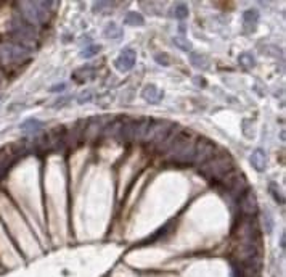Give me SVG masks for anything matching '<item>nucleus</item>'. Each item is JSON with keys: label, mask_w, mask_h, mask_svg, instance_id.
Wrapping results in <instances>:
<instances>
[{"label": "nucleus", "mask_w": 286, "mask_h": 277, "mask_svg": "<svg viewBox=\"0 0 286 277\" xmlns=\"http://www.w3.org/2000/svg\"><path fill=\"white\" fill-rule=\"evenodd\" d=\"M269 190L272 192V195H274V198L277 200V202H280L283 205V195H282V192H280V189H278V185L275 182H272L269 185Z\"/></svg>", "instance_id": "b1692460"}, {"label": "nucleus", "mask_w": 286, "mask_h": 277, "mask_svg": "<svg viewBox=\"0 0 286 277\" xmlns=\"http://www.w3.org/2000/svg\"><path fill=\"white\" fill-rule=\"evenodd\" d=\"M100 45H90V47H87V49H84V52H82V58H90V56H94V55H96L100 52Z\"/></svg>", "instance_id": "5701e85b"}, {"label": "nucleus", "mask_w": 286, "mask_h": 277, "mask_svg": "<svg viewBox=\"0 0 286 277\" xmlns=\"http://www.w3.org/2000/svg\"><path fill=\"white\" fill-rule=\"evenodd\" d=\"M31 56V49L15 44L11 41L0 42V66L5 69H15L26 63Z\"/></svg>", "instance_id": "7ed1b4c3"}, {"label": "nucleus", "mask_w": 286, "mask_h": 277, "mask_svg": "<svg viewBox=\"0 0 286 277\" xmlns=\"http://www.w3.org/2000/svg\"><path fill=\"white\" fill-rule=\"evenodd\" d=\"M156 60H158L159 63H162V61H164V66H167V64H169V61H167V56L166 55H156Z\"/></svg>", "instance_id": "393cba45"}, {"label": "nucleus", "mask_w": 286, "mask_h": 277, "mask_svg": "<svg viewBox=\"0 0 286 277\" xmlns=\"http://www.w3.org/2000/svg\"><path fill=\"white\" fill-rule=\"evenodd\" d=\"M239 210L241 215L246 218H254L257 213V198L254 195V190L246 189L241 195H239Z\"/></svg>", "instance_id": "9d476101"}, {"label": "nucleus", "mask_w": 286, "mask_h": 277, "mask_svg": "<svg viewBox=\"0 0 286 277\" xmlns=\"http://www.w3.org/2000/svg\"><path fill=\"white\" fill-rule=\"evenodd\" d=\"M216 145L209 139H198L196 145H194V155H193V163H198L203 166L206 161H209L214 153H216Z\"/></svg>", "instance_id": "1a4fd4ad"}, {"label": "nucleus", "mask_w": 286, "mask_h": 277, "mask_svg": "<svg viewBox=\"0 0 286 277\" xmlns=\"http://www.w3.org/2000/svg\"><path fill=\"white\" fill-rule=\"evenodd\" d=\"M64 142H66V132H64V129L55 127L53 131L48 132L45 137H42L37 142V147L41 148L42 152H55L64 144Z\"/></svg>", "instance_id": "6e6552de"}, {"label": "nucleus", "mask_w": 286, "mask_h": 277, "mask_svg": "<svg viewBox=\"0 0 286 277\" xmlns=\"http://www.w3.org/2000/svg\"><path fill=\"white\" fill-rule=\"evenodd\" d=\"M143 99H145L146 102L149 103H158L162 100V97H164V92L158 87L154 86V84H149V86H146L145 89H143Z\"/></svg>", "instance_id": "f8f14e48"}, {"label": "nucleus", "mask_w": 286, "mask_h": 277, "mask_svg": "<svg viewBox=\"0 0 286 277\" xmlns=\"http://www.w3.org/2000/svg\"><path fill=\"white\" fill-rule=\"evenodd\" d=\"M95 73H96V68H95V66L86 64V66H82V68L74 71V79H76L77 82H86V81H89V79H94Z\"/></svg>", "instance_id": "4468645a"}, {"label": "nucleus", "mask_w": 286, "mask_h": 277, "mask_svg": "<svg viewBox=\"0 0 286 277\" xmlns=\"http://www.w3.org/2000/svg\"><path fill=\"white\" fill-rule=\"evenodd\" d=\"M105 36H106L108 39H114V41H118V39L122 37L121 26H118L116 23H109L106 28H105Z\"/></svg>", "instance_id": "a211bd4d"}, {"label": "nucleus", "mask_w": 286, "mask_h": 277, "mask_svg": "<svg viewBox=\"0 0 286 277\" xmlns=\"http://www.w3.org/2000/svg\"><path fill=\"white\" fill-rule=\"evenodd\" d=\"M259 21V13L257 10H246L243 13V24L246 31H254L256 24Z\"/></svg>", "instance_id": "dca6fc26"}, {"label": "nucleus", "mask_w": 286, "mask_h": 277, "mask_svg": "<svg viewBox=\"0 0 286 277\" xmlns=\"http://www.w3.org/2000/svg\"><path fill=\"white\" fill-rule=\"evenodd\" d=\"M26 152H28L26 140L0 148V179H3L6 176V172L11 169V166L15 165Z\"/></svg>", "instance_id": "39448f33"}, {"label": "nucleus", "mask_w": 286, "mask_h": 277, "mask_svg": "<svg viewBox=\"0 0 286 277\" xmlns=\"http://www.w3.org/2000/svg\"><path fill=\"white\" fill-rule=\"evenodd\" d=\"M233 167H235V165H233L230 153L219 152V153H214V157L201 166V172H203L207 179L222 180L229 176L230 172L235 171Z\"/></svg>", "instance_id": "f03ea898"}, {"label": "nucleus", "mask_w": 286, "mask_h": 277, "mask_svg": "<svg viewBox=\"0 0 286 277\" xmlns=\"http://www.w3.org/2000/svg\"><path fill=\"white\" fill-rule=\"evenodd\" d=\"M182 132V129H180V126H177V124H174L172 126V129H171V131H169V134H167V137L164 139V140H162V144L158 147V150L159 152H166L167 153V150H169V148H171L172 147V144H174V142H175V139H177V135Z\"/></svg>", "instance_id": "2eb2a0df"}, {"label": "nucleus", "mask_w": 286, "mask_h": 277, "mask_svg": "<svg viewBox=\"0 0 286 277\" xmlns=\"http://www.w3.org/2000/svg\"><path fill=\"white\" fill-rule=\"evenodd\" d=\"M251 163L256 167V171L262 172L267 169V155L262 150V148H256L251 155Z\"/></svg>", "instance_id": "ddd939ff"}, {"label": "nucleus", "mask_w": 286, "mask_h": 277, "mask_svg": "<svg viewBox=\"0 0 286 277\" xmlns=\"http://www.w3.org/2000/svg\"><path fill=\"white\" fill-rule=\"evenodd\" d=\"M172 16L177 19H184L188 16V6L185 3H177L172 8Z\"/></svg>", "instance_id": "412c9836"}, {"label": "nucleus", "mask_w": 286, "mask_h": 277, "mask_svg": "<svg viewBox=\"0 0 286 277\" xmlns=\"http://www.w3.org/2000/svg\"><path fill=\"white\" fill-rule=\"evenodd\" d=\"M238 61L241 63L244 68H252V66H254V64H256L254 56H252L251 54H248V52H244V54H241V55H239Z\"/></svg>", "instance_id": "4be33fe9"}, {"label": "nucleus", "mask_w": 286, "mask_h": 277, "mask_svg": "<svg viewBox=\"0 0 286 277\" xmlns=\"http://www.w3.org/2000/svg\"><path fill=\"white\" fill-rule=\"evenodd\" d=\"M0 81H2V74H0Z\"/></svg>", "instance_id": "bb28decb"}, {"label": "nucleus", "mask_w": 286, "mask_h": 277, "mask_svg": "<svg viewBox=\"0 0 286 277\" xmlns=\"http://www.w3.org/2000/svg\"><path fill=\"white\" fill-rule=\"evenodd\" d=\"M174 124L167 121H161V119H151L149 122V127L146 131V135H145V140L146 142H151L156 147H159L162 144V140L167 137L169 131L172 129Z\"/></svg>", "instance_id": "0eeeda50"}, {"label": "nucleus", "mask_w": 286, "mask_h": 277, "mask_svg": "<svg viewBox=\"0 0 286 277\" xmlns=\"http://www.w3.org/2000/svg\"><path fill=\"white\" fill-rule=\"evenodd\" d=\"M190 60H191V63H193L196 68H203V69H206V68H207V66H206L207 58H206L204 55L196 54V52H191V54H190Z\"/></svg>", "instance_id": "aec40b11"}, {"label": "nucleus", "mask_w": 286, "mask_h": 277, "mask_svg": "<svg viewBox=\"0 0 286 277\" xmlns=\"http://www.w3.org/2000/svg\"><path fill=\"white\" fill-rule=\"evenodd\" d=\"M66 87L64 86V84H60V86H55V87H51V90H53V92H61V90Z\"/></svg>", "instance_id": "a878e982"}, {"label": "nucleus", "mask_w": 286, "mask_h": 277, "mask_svg": "<svg viewBox=\"0 0 286 277\" xmlns=\"http://www.w3.org/2000/svg\"><path fill=\"white\" fill-rule=\"evenodd\" d=\"M10 36H11V42L23 45V47H26V49H29V45L36 41L34 26L26 23L23 18H15L11 21Z\"/></svg>", "instance_id": "423d86ee"}, {"label": "nucleus", "mask_w": 286, "mask_h": 277, "mask_svg": "<svg viewBox=\"0 0 286 277\" xmlns=\"http://www.w3.org/2000/svg\"><path fill=\"white\" fill-rule=\"evenodd\" d=\"M135 60H137V54H135V50L131 49V47H127L121 52V55L116 58V68H118L119 71H131L134 66H135Z\"/></svg>", "instance_id": "9b49d317"}, {"label": "nucleus", "mask_w": 286, "mask_h": 277, "mask_svg": "<svg viewBox=\"0 0 286 277\" xmlns=\"http://www.w3.org/2000/svg\"><path fill=\"white\" fill-rule=\"evenodd\" d=\"M194 145H196V139L193 137L191 132H187L182 129V132L177 135V139L169 148V158L171 161L177 165H188L193 163V155H194Z\"/></svg>", "instance_id": "f257e3e1"}, {"label": "nucleus", "mask_w": 286, "mask_h": 277, "mask_svg": "<svg viewBox=\"0 0 286 277\" xmlns=\"http://www.w3.org/2000/svg\"><path fill=\"white\" fill-rule=\"evenodd\" d=\"M21 10V18L29 24H41L45 23L50 13V2H21L18 5Z\"/></svg>", "instance_id": "20e7f679"}, {"label": "nucleus", "mask_w": 286, "mask_h": 277, "mask_svg": "<svg viewBox=\"0 0 286 277\" xmlns=\"http://www.w3.org/2000/svg\"><path fill=\"white\" fill-rule=\"evenodd\" d=\"M124 23L127 26H143V24H145V18H143L140 13L131 11V13H127V15H126Z\"/></svg>", "instance_id": "6ab92c4d"}, {"label": "nucleus", "mask_w": 286, "mask_h": 277, "mask_svg": "<svg viewBox=\"0 0 286 277\" xmlns=\"http://www.w3.org/2000/svg\"><path fill=\"white\" fill-rule=\"evenodd\" d=\"M19 127H21V131L24 134H36V132L41 131V129H44V122L39 121V119L31 118V119H26Z\"/></svg>", "instance_id": "f3484780"}]
</instances>
